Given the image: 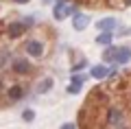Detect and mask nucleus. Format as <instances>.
Listing matches in <instances>:
<instances>
[{
	"label": "nucleus",
	"mask_w": 131,
	"mask_h": 129,
	"mask_svg": "<svg viewBox=\"0 0 131 129\" xmlns=\"http://www.w3.org/2000/svg\"><path fill=\"white\" fill-rule=\"evenodd\" d=\"M92 77H94V79L107 77V68H105V66H94V68H92Z\"/></svg>",
	"instance_id": "9"
},
{
	"label": "nucleus",
	"mask_w": 131,
	"mask_h": 129,
	"mask_svg": "<svg viewBox=\"0 0 131 129\" xmlns=\"http://www.w3.org/2000/svg\"><path fill=\"white\" fill-rule=\"evenodd\" d=\"M22 31H24V24L22 22L9 24V37H20V35H22Z\"/></svg>",
	"instance_id": "7"
},
{
	"label": "nucleus",
	"mask_w": 131,
	"mask_h": 129,
	"mask_svg": "<svg viewBox=\"0 0 131 129\" xmlns=\"http://www.w3.org/2000/svg\"><path fill=\"white\" fill-rule=\"evenodd\" d=\"M70 13H77V7L66 5V2H59V5L52 9V15H55V20H63L66 15H70Z\"/></svg>",
	"instance_id": "1"
},
{
	"label": "nucleus",
	"mask_w": 131,
	"mask_h": 129,
	"mask_svg": "<svg viewBox=\"0 0 131 129\" xmlns=\"http://www.w3.org/2000/svg\"><path fill=\"white\" fill-rule=\"evenodd\" d=\"M0 88H2V85H0Z\"/></svg>",
	"instance_id": "22"
},
{
	"label": "nucleus",
	"mask_w": 131,
	"mask_h": 129,
	"mask_svg": "<svg viewBox=\"0 0 131 129\" xmlns=\"http://www.w3.org/2000/svg\"><path fill=\"white\" fill-rule=\"evenodd\" d=\"M109 120H112L114 125H120V112H118V110L109 112Z\"/></svg>",
	"instance_id": "15"
},
{
	"label": "nucleus",
	"mask_w": 131,
	"mask_h": 129,
	"mask_svg": "<svg viewBox=\"0 0 131 129\" xmlns=\"http://www.w3.org/2000/svg\"><path fill=\"white\" fill-rule=\"evenodd\" d=\"M22 88L20 85H13V88H9V98L11 101H18V98H22Z\"/></svg>",
	"instance_id": "11"
},
{
	"label": "nucleus",
	"mask_w": 131,
	"mask_h": 129,
	"mask_svg": "<svg viewBox=\"0 0 131 129\" xmlns=\"http://www.w3.org/2000/svg\"><path fill=\"white\" fill-rule=\"evenodd\" d=\"M13 2H18V5H24V2H28V0H13Z\"/></svg>",
	"instance_id": "19"
},
{
	"label": "nucleus",
	"mask_w": 131,
	"mask_h": 129,
	"mask_svg": "<svg viewBox=\"0 0 131 129\" xmlns=\"http://www.w3.org/2000/svg\"><path fill=\"white\" fill-rule=\"evenodd\" d=\"M13 70H15L18 74H24V72H28V70H31V64H28L26 59H18V61L13 64Z\"/></svg>",
	"instance_id": "6"
},
{
	"label": "nucleus",
	"mask_w": 131,
	"mask_h": 129,
	"mask_svg": "<svg viewBox=\"0 0 131 129\" xmlns=\"http://www.w3.org/2000/svg\"><path fill=\"white\" fill-rule=\"evenodd\" d=\"M26 53H28L31 57H42V53H44L42 42H37V39H28V42H26Z\"/></svg>",
	"instance_id": "2"
},
{
	"label": "nucleus",
	"mask_w": 131,
	"mask_h": 129,
	"mask_svg": "<svg viewBox=\"0 0 131 129\" xmlns=\"http://www.w3.org/2000/svg\"><path fill=\"white\" fill-rule=\"evenodd\" d=\"M7 61H9V51H2L0 53V68H5Z\"/></svg>",
	"instance_id": "16"
},
{
	"label": "nucleus",
	"mask_w": 131,
	"mask_h": 129,
	"mask_svg": "<svg viewBox=\"0 0 131 129\" xmlns=\"http://www.w3.org/2000/svg\"><path fill=\"white\" fill-rule=\"evenodd\" d=\"M90 24V18L85 13H74V20H72V26L77 28V31H83L85 26Z\"/></svg>",
	"instance_id": "3"
},
{
	"label": "nucleus",
	"mask_w": 131,
	"mask_h": 129,
	"mask_svg": "<svg viewBox=\"0 0 131 129\" xmlns=\"http://www.w3.org/2000/svg\"><path fill=\"white\" fill-rule=\"evenodd\" d=\"M112 37H114L112 31H103L101 35L96 37V44H109V42H112Z\"/></svg>",
	"instance_id": "10"
},
{
	"label": "nucleus",
	"mask_w": 131,
	"mask_h": 129,
	"mask_svg": "<svg viewBox=\"0 0 131 129\" xmlns=\"http://www.w3.org/2000/svg\"><path fill=\"white\" fill-rule=\"evenodd\" d=\"M50 88H52V79H44V81H39V85H37V94L50 92Z\"/></svg>",
	"instance_id": "8"
},
{
	"label": "nucleus",
	"mask_w": 131,
	"mask_h": 129,
	"mask_svg": "<svg viewBox=\"0 0 131 129\" xmlns=\"http://www.w3.org/2000/svg\"><path fill=\"white\" fill-rule=\"evenodd\" d=\"M72 81H77V83H85V77H83V74H74V77H72Z\"/></svg>",
	"instance_id": "17"
},
{
	"label": "nucleus",
	"mask_w": 131,
	"mask_h": 129,
	"mask_svg": "<svg viewBox=\"0 0 131 129\" xmlns=\"http://www.w3.org/2000/svg\"><path fill=\"white\" fill-rule=\"evenodd\" d=\"M61 129H74V125H70V123H66V125H63V127H61Z\"/></svg>",
	"instance_id": "18"
},
{
	"label": "nucleus",
	"mask_w": 131,
	"mask_h": 129,
	"mask_svg": "<svg viewBox=\"0 0 131 129\" xmlns=\"http://www.w3.org/2000/svg\"><path fill=\"white\" fill-rule=\"evenodd\" d=\"M42 2H44V5H48V2H52V0H42Z\"/></svg>",
	"instance_id": "20"
},
{
	"label": "nucleus",
	"mask_w": 131,
	"mask_h": 129,
	"mask_svg": "<svg viewBox=\"0 0 131 129\" xmlns=\"http://www.w3.org/2000/svg\"><path fill=\"white\" fill-rule=\"evenodd\" d=\"M96 28H98V31H114V28H116V20H114V18L98 20V22H96Z\"/></svg>",
	"instance_id": "5"
},
{
	"label": "nucleus",
	"mask_w": 131,
	"mask_h": 129,
	"mask_svg": "<svg viewBox=\"0 0 131 129\" xmlns=\"http://www.w3.org/2000/svg\"><path fill=\"white\" fill-rule=\"evenodd\" d=\"M125 5H131V0H125Z\"/></svg>",
	"instance_id": "21"
},
{
	"label": "nucleus",
	"mask_w": 131,
	"mask_h": 129,
	"mask_svg": "<svg viewBox=\"0 0 131 129\" xmlns=\"http://www.w3.org/2000/svg\"><path fill=\"white\" fill-rule=\"evenodd\" d=\"M131 59V48H118L116 57H114V64H127Z\"/></svg>",
	"instance_id": "4"
},
{
	"label": "nucleus",
	"mask_w": 131,
	"mask_h": 129,
	"mask_svg": "<svg viewBox=\"0 0 131 129\" xmlns=\"http://www.w3.org/2000/svg\"><path fill=\"white\" fill-rule=\"evenodd\" d=\"M81 85H83V83L72 81V85H68V92H70V94H79V92H81Z\"/></svg>",
	"instance_id": "14"
},
{
	"label": "nucleus",
	"mask_w": 131,
	"mask_h": 129,
	"mask_svg": "<svg viewBox=\"0 0 131 129\" xmlns=\"http://www.w3.org/2000/svg\"><path fill=\"white\" fill-rule=\"evenodd\" d=\"M22 120H26V123L35 120V112H33V110H24V112H22Z\"/></svg>",
	"instance_id": "13"
},
{
	"label": "nucleus",
	"mask_w": 131,
	"mask_h": 129,
	"mask_svg": "<svg viewBox=\"0 0 131 129\" xmlns=\"http://www.w3.org/2000/svg\"><path fill=\"white\" fill-rule=\"evenodd\" d=\"M114 57H116V48H114V46H109L107 51L103 53V59H105V61H114Z\"/></svg>",
	"instance_id": "12"
}]
</instances>
